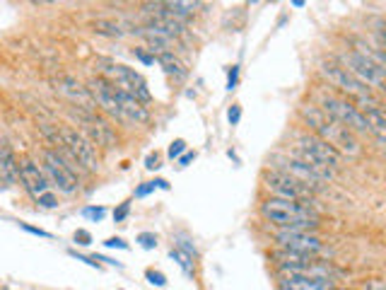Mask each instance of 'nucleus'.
<instances>
[{"label": "nucleus", "mask_w": 386, "mask_h": 290, "mask_svg": "<svg viewBox=\"0 0 386 290\" xmlns=\"http://www.w3.org/2000/svg\"><path fill=\"white\" fill-rule=\"evenodd\" d=\"M227 119H230L232 126H237V123H239V119H242V109H239V104H232V107H230V111H227Z\"/></svg>", "instance_id": "27"}, {"label": "nucleus", "mask_w": 386, "mask_h": 290, "mask_svg": "<svg viewBox=\"0 0 386 290\" xmlns=\"http://www.w3.org/2000/svg\"><path fill=\"white\" fill-rule=\"evenodd\" d=\"M319 73L323 75V80L331 85V87L340 90V92L348 95V97H355L357 104H362V102L372 99V90L367 87V85H362L360 80H357V78L350 75V73L345 71V68L340 66V64H336L333 59L321 61V64H319Z\"/></svg>", "instance_id": "8"}, {"label": "nucleus", "mask_w": 386, "mask_h": 290, "mask_svg": "<svg viewBox=\"0 0 386 290\" xmlns=\"http://www.w3.org/2000/svg\"><path fill=\"white\" fill-rule=\"evenodd\" d=\"M333 278H311V276H290L280 274V290H331Z\"/></svg>", "instance_id": "16"}, {"label": "nucleus", "mask_w": 386, "mask_h": 290, "mask_svg": "<svg viewBox=\"0 0 386 290\" xmlns=\"http://www.w3.org/2000/svg\"><path fill=\"white\" fill-rule=\"evenodd\" d=\"M51 85H54V90L58 95L68 97L70 102H75V104H80V109H94V102H92V95H89V90L85 87L75 80L73 75H56L51 78Z\"/></svg>", "instance_id": "14"}, {"label": "nucleus", "mask_w": 386, "mask_h": 290, "mask_svg": "<svg viewBox=\"0 0 386 290\" xmlns=\"http://www.w3.org/2000/svg\"><path fill=\"white\" fill-rule=\"evenodd\" d=\"M145 167H147V169H157V167H160V157H157V155H150V157L145 160Z\"/></svg>", "instance_id": "34"}, {"label": "nucleus", "mask_w": 386, "mask_h": 290, "mask_svg": "<svg viewBox=\"0 0 386 290\" xmlns=\"http://www.w3.org/2000/svg\"><path fill=\"white\" fill-rule=\"evenodd\" d=\"M184 150H186V140H181V138H179V140H174V143L169 145V152H167V155L174 160V157H181V155H184Z\"/></svg>", "instance_id": "25"}, {"label": "nucleus", "mask_w": 386, "mask_h": 290, "mask_svg": "<svg viewBox=\"0 0 386 290\" xmlns=\"http://www.w3.org/2000/svg\"><path fill=\"white\" fill-rule=\"evenodd\" d=\"M311 104H316L321 111H326L331 119H336L340 126L353 131L355 135L370 133V128H367V121H365V116H362V111L357 109V104H353L348 97L336 95V92H328V90H316L314 102H311Z\"/></svg>", "instance_id": "4"}, {"label": "nucleus", "mask_w": 386, "mask_h": 290, "mask_svg": "<svg viewBox=\"0 0 386 290\" xmlns=\"http://www.w3.org/2000/svg\"><path fill=\"white\" fill-rule=\"evenodd\" d=\"M193 160H196V152H184V155L179 157V167H186V164Z\"/></svg>", "instance_id": "33"}, {"label": "nucleus", "mask_w": 386, "mask_h": 290, "mask_svg": "<svg viewBox=\"0 0 386 290\" xmlns=\"http://www.w3.org/2000/svg\"><path fill=\"white\" fill-rule=\"evenodd\" d=\"M237 75H239V68H237V66H232L230 78H227V90H235V85H237Z\"/></svg>", "instance_id": "31"}, {"label": "nucleus", "mask_w": 386, "mask_h": 290, "mask_svg": "<svg viewBox=\"0 0 386 290\" xmlns=\"http://www.w3.org/2000/svg\"><path fill=\"white\" fill-rule=\"evenodd\" d=\"M37 203L42 208H46V210H54V208H58V198L54 196L51 191H46V193H42V196H37Z\"/></svg>", "instance_id": "21"}, {"label": "nucleus", "mask_w": 386, "mask_h": 290, "mask_svg": "<svg viewBox=\"0 0 386 290\" xmlns=\"http://www.w3.org/2000/svg\"><path fill=\"white\" fill-rule=\"evenodd\" d=\"M157 64L164 68V73H167L169 78H174V83H184L186 75H189V71H186L184 64H181V61L172 54V51L157 56Z\"/></svg>", "instance_id": "18"}, {"label": "nucleus", "mask_w": 386, "mask_h": 290, "mask_svg": "<svg viewBox=\"0 0 386 290\" xmlns=\"http://www.w3.org/2000/svg\"><path fill=\"white\" fill-rule=\"evenodd\" d=\"M331 290H353V288H331Z\"/></svg>", "instance_id": "35"}, {"label": "nucleus", "mask_w": 386, "mask_h": 290, "mask_svg": "<svg viewBox=\"0 0 386 290\" xmlns=\"http://www.w3.org/2000/svg\"><path fill=\"white\" fill-rule=\"evenodd\" d=\"M273 240L278 249L302 254V257H316V254L323 252L321 237L314 235L311 230H278Z\"/></svg>", "instance_id": "13"}, {"label": "nucleus", "mask_w": 386, "mask_h": 290, "mask_svg": "<svg viewBox=\"0 0 386 290\" xmlns=\"http://www.w3.org/2000/svg\"><path fill=\"white\" fill-rule=\"evenodd\" d=\"M75 242L77 244H89V242H92V235H89L87 230H77L75 232Z\"/></svg>", "instance_id": "30"}, {"label": "nucleus", "mask_w": 386, "mask_h": 290, "mask_svg": "<svg viewBox=\"0 0 386 290\" xmlns=\"http://www.w3.org/2000/svg\"><path fill=\"white\" fill-rule=\"evenodd\" d=\"M42 162H44V174H46L49 184L56 186L61 193L66 196H73L77 189H80V179L70 172V167L61 160V155L54 150V147H44L42 150Z\"/></svg>", "instance_id": "12"}, {"label": "nucleus", "mask_w": 386, "mask_h": 290, "mask_svg": "<svg viewBox=\"0 0 386 290\" xmlns=\"http://www.w3.org/2000/svg\"><path fill=\"white\" fill-rule=\"evenodd\" d=\"M147 281H150L152 283V286H157V288H164V286H167V278H164V274H160V271H147Z\"/></svg>", "instance_id": "24"}, {"label": "nucleus", "mask_w": 386, "mask_h": 290, "mask_svg": "<svg viewBox=\"0 0 386 290\" xmlns=\"http://www.w3.org/2000/svg\"><path fill=\"white\" fill-rule=\"evenodd\" d=\"M109 249H128V244L121 240V237H109V240L104 242Z\"/></svg>", "instance_id": "28"}, {"label": "nucleus", "mask_w": 386, "mask_h": 290, "mask_svg": "<svg viewBox=\"0 0 386 290\" xmlns=\"http://www.w3.org/2000/svg\"><path fill=\"white\" fill-rule=\"evenodd\" d=\"M138 242H140V247H145V249H155L157 247V237L152 235V232H140Z\"/></svg>", "instance_id": "23"}, {"label": "nucleus", "mask_w": 386, "mask_h": 290, "mask_svg": "<svg viewBox=\"0 0 386 290\" xmlns=\"http://www.w3.org/2000/svg\"><path fill=\"white\" fill-rule=\"evenodd\" d=\"M261 184H263V189L268 191L270 198L311 203V191L299 184L297 179H292V177H287L285 172H280V169H263Z\"/></svg>", "instance_id": "9"}, {"label": "nucleus", "mask_w": 386, "mask_h": 290, "mask_svg": "<svg viewBox=\"0 0 386 290\" xmlns=\"http://www.w3.org/2000/svg\"><path fill=\"white\" fill-rule=\"evenodd\" d=\"M92 27L96 34H104V37H123V34H126L121 30V25H116V22L111 20H96L92 22Z\"/></svg>", "instance_id": "19"}, {"label": "nucleus", "mask_w": 386, "mask_h": 290, "mask_svg": "<svg viewBox=\"0 0 386 290\" xmlns=\"http://www.w3.org/2000/svg\"><path fill=\"white\" fill-rule=\"evenodd\" d=\"M58 138H61V143H63L66 150L75 157V162H80V167L85 169V172H96V169H99V162H101L99 152H96V147L85 138L80 131L73 128V126H61Z\"/></svg>", "instance_id": "11"}, {"label": "nucleus", "mask_w": 386, "mask_h": 290, "mask_svg": "<svg viewBox=\"0 0 386 290\" xmlns=\"http://www.w3.org/2000/svg\"><path fill=\"white\" fill-rule=\"evenodd\" d=\"M169 257H172V259L181 266V269H184V274H186V276H193V259L189 257V254H184V252H179V249H174V247H172Z\"/></svg>", "instance_id": "20"}, {"label": "nucleus", "mask_w": 386, "mask_h": 290, "mask_svg": "<svg viewBox=\"0 0 386 290\" xmlns=\"http://www.w3.org/2000/svg\"><path fill=\"white\" fill-rule=\"evenodd\" d=\"M261 215L266 223L275 225L278 230H316L319 227V210L311 203L302 201H282V198H263Z\"/></svg>", "instance_id": "2"}, {"label": "nucleus", "mask_w": 386, "mask_h": 290, "mask_svg": "<svg viewBox=\"0 0 386 290\" xmlns=\"http://www.w3.org/2000/svg\"><path fill=\"white\" fill-rule=\"evenodd\" d=\"M336 64H340L345 68V71L350 73L353 78H357L362 85H367V87H374V90H384V68L377 66L374 61H370L367 56L357 54V51L348 49V51H340L336 56Z\"/></svg>", "instance_id": "7"}, {"label": "nucleus", "mask_w": 386, "mask_h": 290, "mask_svg": "<svg viewBox=\"0 0 386 290\" xmlns=\"http://www.w3.org/2000/svg\"><path fill=\"white\" fill-rule=\"evenodd\" d=\"M273 169H280V172H285L287 177L297 179L299 184L306 186L311 193L321 186V181H331L333 179V172L326 167H319V164H311V162H304L299 160V157L294 155H280V157H273Z\"/></svg>", "instance_id": "6"}, {"label": "nucleus", "mask_w": 386, "mask_h": 290, "mask_svg": "<svg viewBox=\"0 0 386 290\" xmlns=\"http://www.w3.org/2000/svg\"><path fill=\"white\" fill-rule=\"evenodd\" d=\"M290 155L299 157L304 162L319 164V167H326L331 172L343 167V157L333 150L326 140H321L319 135H314L311 131H294L292 133V147H290Z\"/></svg>", "instance_id": "3"}, {"label": "nucleus", "mask_w": 386, "mask_h": 290, "mask_svg": "<svg viewBox=\"0 0 386 290\" xmlns=\"http://www.w3.org/2000/svg\"><path fill=\"white\" fill-rule=\"evenodd\" d=\"M17 172H20L22 186H25V189L30 191L34 198L42 196V193H46V191H51V184H49L46 174H44V169H39L37 162H32V160L17 162Z\"/></svg>", "instance_id": "15"}, {"label": "nucleus", "mask_w": 386, "mask_h": 290, "mask_svg": "<svg viewBox=\"0 0 386 290\" xmlns=\"http://www.w3.org/2000/svg\"><path fill=\"white\" fill-rule=\"evenodd\" d=\"M128 213H130V203H121V206L113 210V220H116V223H123V220L128 218Z\"/></svg>", "instance_id": "26"}, {"label": "nucleus", "mask_w": 386, "mask_h": 290, "mask_svg": "<svg viewBox=\"0 0 386 290\" xmlns=\"http://www.w3.org/2000/svg\"><path fill=\"white\" fill-rule=\"evenodd\" d=\"M17 179H20V172H17L13 150L0 143V186H13Z\"/></svg>", "instance_id": "17"}, {"label": "nucleus", "mask_w": 386, "mask_h": 290, "mask_svg": "<svg viewBox=\"0 0 386 290\" xmlns=\"http://www.w3.org/2000/svg\"><path fill=\"white\" fill-rule=\"evenodd\" d=\"M70 114L75 116L77 126H82L80 133L94 147L96 145H101V147H116L118 145L116 131H113L101 116H96L94 109H80V107H77V109H70Z\"/></svg>", "instance_id": "10"}, {"label": "nucleus", "mask_w": 386, "mask_h": 290, "mask_svg": "<svg viewBox=\"0 0 386 290\" xmlns=\"http://www.w3.org/2000/svg\"><path fill=\"white\" fill-rule=\"evenodd\" d=\"M20 227H22V230H27V232H32V235L46 237V240H49V237H51L46 230H39V227H32V225H27V223H20Z\"/></svg>", "instance_id": "29"}, {"label": "nucleus", "mask_w": 386, "mask_h": 290, "mask_svg": "<svg viewBox=\"0 0 386 290\" xmlns=\"http://www.w3.org/2000/svg\"><path fill=\"white\" fill-rule=\"evenodd\" d=\"M96 66H99V78H104V80H109L111 85H116V87L123 90V92L133 95L140 104H147V102L152 99L145 78L140 75L138 71H133V68H128L123 64H113V61H99Z\"/></svg>", "instance_id": "5"}, {"label": "nucleus", "mask_w": 386, "mask_h": 290, "mask_svg": "<svg viewBox=\"0 0 386 290\" xmlns=\"http://www.w3.org/2000/svg\"><path fill=\"white\" fill-rule=\"evenodd\" d=\"M299 116L304 119L306 131H311L314 135H319L321 140H326L340 157H357L362 152L360 138L348 131L345 126H340L336 119H331L326 111H321L316 104H302L299 107Z\"/></svg>", "instance_id": "1"}, {"label": "nucleus", "mask_w": 386, "mask_h": 290, "mask_svg": "<svg viewBox=\"0 0 386 290\" xmlns=\"http://www.w3.org/2000/svg\"><path fill=\"white\" fill-rule=\"evenodd\" d=\"M135 56H138V59H140V61H143V64H147V66H150V64H155V56L145 54V51H143V49H135Z\"/></svg>", "instance_id": "32"}, {"label": "nucleus", "mask_w": 386, "mask_h": 290, "mask_svg": "<svg viewBox=\"0 0 386 290\" xmlns=\"http://www.w3.org/2000/svg\"><path fill=\"white\" fill-rule=\"evenodd\" d=\"M82 215H85V218H89V220H94V223H99V220H104L106 210L101 208V206H87V208L82 210Z\"/></svg>", "instance_id": "22"}]
</instances>
